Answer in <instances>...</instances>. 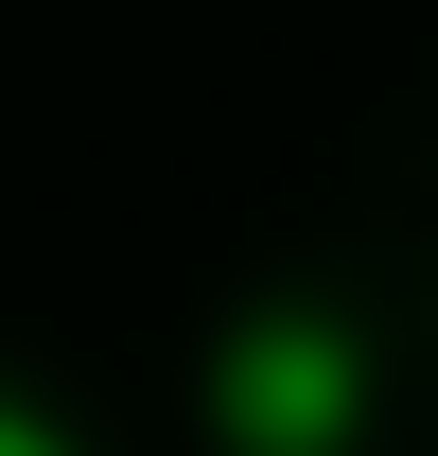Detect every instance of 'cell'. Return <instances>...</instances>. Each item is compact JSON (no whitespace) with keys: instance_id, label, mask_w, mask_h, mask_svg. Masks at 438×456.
Listing matches in <instances>:
<instances>
[{"instance_id":"1","label":"cell","mask_w":438,"mask_h":456,"mask_svg":"<svg viewBox=\"0 0 438 456\" xmlns=\"http://www.w3.org/2000/svg\"><path fill=\"white\" fill-rule=\"evenodd\" d=\"M211 439L228 456H351L369 439V334L316 298H264L211 334Z\"/></svg>"},{"instance_id":"2","label":"cell","mask_w":438,"mask_h":456,"mask_svg":"<svg viewBox=\"0 0 438 456\" xmlns=\"http://www.w3.org/2000/svg\"><path fill=\"white\" fill-rule=\"evenodd\" d=\"M0 456H88V439H70L53 403H18V387H0Z\"/></svg>"}]
</instances>
